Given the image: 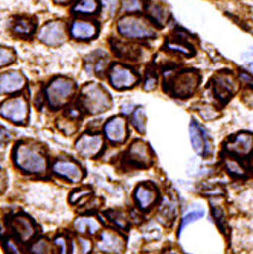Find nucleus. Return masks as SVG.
<instances>
[{
    "mask_svg": "<svg viewBox=\"0 0 253 254\" xmlns=\"http://www.w3.org/2000/svg\"><path fill=\"white\" fill-rule=\"evenodd\" d=\"M54 174L72 181V183H80L84 178V171L83 168L72 160H57L52 165Z\"/></svg>",
    "mask_w": 253,
    "mask_h": 254,
    "instance_id": "4468645a",
    "label": "nucleus"
},
{
    "mask_svg": "<svg viewBox=\"0 0 253 254\" xmlns=\"http://www.w3.org/2000/svg\"><path fill=\"white\" fill-rule=\"evenodd\" d=\"M177 216V202L172 198H165L162 205H160V210L157 215V219L162 222L164 225H171Z\"/></svg>",
    "mask_w": 253,
    "mask_h": 254,
    "instance_id": "5701e85b",
    "label": "nucleus"
},
{
    "mask_svg": "<svg viewBox=\"0 0 253 254\" xmlns=\"http://www.w3.org/2000/svg\"><path fill=\"white\" fill-rule=\"evenodd\" d=\"M54 245L58 248V254H67L69 253V244H67V238L64 235H60L55 238Z\"/></svg>",
    "mask_w": 253,
    "mask_h": 254,
    "instance_id": "4c0bfd02",
    "label": "nucleus"
},
{
    "mask_svg": "<svg viewBox=\"0 0 253 254\" xmlns=\"http://www.w3.org/2000/svg\"><path fill=\"white\" fill-rule=\"evenodd\" d=\"M104 134L113 143H124L127 140V122L122 116H114L104 125Z\"/></svg>",
    "mask_w": 253,
    "mask_h": 254,
    "instance_id": "dca6fc26",
    "label": "nucleus"
},
{
    "mask_svg": "<svg viewBox=\"0 0 253 254\" xmlns=\"http://www.w3.org/2000/svg\"><path fill=\"white\" fill-rule=\"evenodd\" d=\"M128 160L133 165L139 166V168H148L153 165L154 154L145 142L136 140V142H133V145L128 149Z\"/></svg>",
    "mask_w": 253,
    "mask_h": 254,
    "instance_id": "9b49d317",
    "label": "nucleus"
},
{
    "mask_svg": "<svg viewBox=\"0 0 253 254\" xmlns=\"http://www.w3.org/2000/svg\"><path fill=\"white\" fill-rule=\"evenodd\" d=\"M118 31L133 40H147L156 37V29L153 21L139 15H125L118 21Z\"/></svg>",
    "mask_w": 253,
    "mask_h": 254,
    "instance_id": "20e7f679",
    "label": "nucleus"
},
{
    "mask_svg": "<svg viewBox=\"0 0 253 254\" xmlns=\"http://www.w3.org/2000/svg\"><path fill=\"white\" fill-rule=\"evenodd\" d=\"M102 148H104V138L99 134H83L75 143V149L78 155H81L83 158L96 157L102 151Z\"/></svg>",
    "mask_w": 253,
    "mask_h": 254,
    "instance_id": "1a4fd4ad",
    "label": "nucleus"
},
{
    "mask_svg": "<svg viewBox=\"0 0 253 254\" xmlns=\"http://www.w3.org/2000/svg\"><path fill=\"white\" fill-rule=\"evenodd\" d=\"M125 238L121 233L114 232V230H104L98 241V248L105 253L122 254L125 251Z\"/></svg>",
    "mask_w": 253,
    "mask_h": 254,
    "instance_id": "f8f14e48",
    "label": "nucleus"
},
{
    "mask_svg": "<svg viewBox=\"0 0 253 254\" xmlns=\"http://www.w3.org/2000/svg\"><path fill=\"white\" fill-rule=\"evenodd\" d=\"M134 199L141 210H148L157 201V189L150 183H142L134 190Z\"/></svg>",
    "mask_w": 253,
    "mask_h": 254,
    "instance_id": "6ab92c4d",
    "label": "nucleus"
},
{
    "mask_svg": "<svg viewBox=\"0 0 253 254\" xmlns=\"http://www.w3.org/2000/svg\"><path fill=\"white\" fill-rule=\"evenodd\" d=\"M212 88H214V96L224 104L237 91V81L231 72H220L212 78Z\"/></svg>",
    "mask_w": 253,
    "mask_h": 254,
    "instance_id": "6e6552de",
    "label": "nucleus"
},
{
    "mask_svg": "<svg viewBox=\"0 0 253 254\" xmlns=\"http://www.w3.org/2000/svg\"><path fill=\"white\" fill-rule=\"evenodd\" d=\"M200 85V75L197 70L172 72L165 70V91L174 98L188 99L191 98Z\"/></svg>",
    "mask_w": 253,
    "mask_h": 254,
    "instance_id": "f257e3e1",
    "label": "nucleus"
},
{
    "mask_svg": "<svg viewBox=\"0 0 253 254\" xmlns=\"http://www.w3.org/2000/svg\"><path fill=\"white\" fill-rule=\"evenodd\" d=\"M6 186H8V177H6L5 171L0 168V193L5 192Z\"/></svg>",
    "mask_w": 253,
    "mask_h": 254,
    "instance_id": "a19ab883",
    "label": "nucleus"
},
{
    "mask_svg": "<svg viewBox=\"0 0 253 254\" xmlns=\"http://www.w3.org/2000/svg\"><path fill=\"white\" fill-rule=\"evenodd\" d=\"M223 163H224L226 171L231 174V175H234V177H244L246 175V169L240 163V160H237L234 157H226L223 160Z\"/></svg>",
    "mask_w": 253,
    "mask_h": 254,
    "instance_id": "cd10ccee",
    "label": "nucleus"
},
{
    "mask_svg": "<svg viewBox=\"0 0 253 254\" xmlns=\"http://www.w3.org/2000/svg\"><path fill=\"white\" fill-rule=\"evenodd\" d=\"M55 3H58V5H64V3H67V2H71V0H54Z\"/></svg>",
    "mask_w": 253,
    "mask_h": 254,
    "instance_id": "49530a36",
    "label": "nucleus"
},
{
    "mask_svg": "<svg viewBox=\"0 0 253 254\" xmlns=\"http://www.w3.org/2000/svg\"><path fill=\"white\" fill-rule=\"evenodd\" d=\"M91 193H93V190H91L90 188H83V189H80V190H77V192H74V193L71 195V198H69V202H71V204H75L80 198L88 196V195H91Z\"/></svg>",
    "mask_w": 253,
    "mask_h": 254,
    "instance_id": "ea45409f",
    "label": "nucleus"
},
{
    "mask_svg": "<svg viewBox=\"0 0 253 254\" xmlns=\"http://www.w3.org/2000/svg\"><path fill=\"white\" fill-rule=\"evenodd\" d=\"M145 8L147 6H145L144 0H121V11L122 12L136 14V12H142Z\"/></svg>",
    "mask_w": 253,
    "mask_h": 254,
    "instance_id": "473e14b6",
    "label": "nucleus"
},
{
    "mask_svg": "<svg viewBox=\"0 0 253 254\" xmlns=\"http://www.w3.org/2000/svg\"><path fill=\"white\" fill-rule=\"evenodd\" d=\"M156 84H157V78H156V75H154V72L151 70V68H148L147 78H145V82H144V90L151 91V90L156 88Z\"/></svg>",
    "mask_w": 253,
    "mask_h": 254,
    "instance_id": "58836bf2",
    "label": "nucleus"
},
{
    "mask_svg": "<svg viewBox=\"0 0 253 254\" xmlns=\"http://www.w3.org/2000/svg\"><path fill=\"white\" fill-rule=\"evenodd\" d=\"M111 46H113V51L118 57L125 58V60H137L141 55L139 52V46H133V44H127L122 41H116V40H111Z\"/></svg>",
    "mask_w": 253,
    "mask_h": 254,
    "instance_id": "393cba45",
    "label": "nucleus"
},
{
    "mask_svg": "<svg viewBox=\"0 0 253 254\" xmlns=\"http://www.w3.org/2000/svg\"><path fill=\"white\" fill-rule=\"evenodd\" d=\"M6 140H9V135H8V132L2 127H0V143H3Z\"/></svg>",
    "mask_w": 253,
    "mask_h": 254,
    "instance_id": "37998d69",
    "label": "nucleus"
},
{
    "mask_svg": "<svg viewBox=\"0 0 253 254\" xmlns=\"http://www.w3.org/2000/svg\"><path fill=\"white\" fill-rule=\"evenodd\" d=\"M35 28H37L35 20L34 18H28V17L17 18L12 23V32L15 35H20V37H31L34 34Z\"/></svg>",
    "mask_w": 253,
    "mask_h": 254,
    "instance_id": "a878e982",
    "label": "nucleus"
},
{
    "mask_svg": "<svg viewBox=\"0 0 253 254\" xmlns=\"http://www.w3.org/2000/svg\"><path fill=\"white\" fill-rule=\"evenodd\" d=\"M246 68H247V70H250V72L253 73V61H252V63H247V64H246Z\"/></svg>",
    "mask_w": 253,
    "mask_h": 254,
    "instance_id": "a18cd8bd",
    "label": "nucleus"
},
{
    "mask_svg": "<svg viewBox=\"0 0 253 254\" xmlns=\"http://www.w3.org/2000/svg\"><path fill=\"white\" fill-rule=\"evenodd\" d=\"M15 52L11 48H5V46H0V67L9 65L15 61Z\"/></svg>",
    "mask_w": 253,
    "mask_h": 254,
    "instance_id": "f704fd0d",
    "label": "nucleus"
},
{
    "mask_svg": "<svg viewBox=\"0 0 253 254\" xmlns=\"http://www.w3.org/2000/svg\"><path fill=\"white\" fill-rule=\"evenodd\" d=\"M165 48L169 49V51H174V52H180L183 55H186V57H192L195 54L194 48L186 43H183V41H175V40H169L167 44H165Z\"/></svg>",
    "mask_w": 253,
    "mask_h": 254,
    "instance_id": "7c9ffc66",
    "label": "nucleus"
},
{
    "mask_svg": "<svg viewBox=\"0 0 253 254\" xmlns=\"http://www.w3.org/2000/svg\"><path fill=\"white\" fill-rule=\"evenodd\" d=\"M15 166L26 174H44L48 169V160L38 146L18 143L12 152Z\"/></svg>",
    "mask_w": 253,
    "mask_h": 254,
    "instance_id": "f03ea898",
    "label": "nucleus"
},
{
    "mask_svg": "<svg viewBox=\"0 0 253 254\" xmlns=\"http://www.w3.org/2000/svg\"><path fill=\"white\" fill-rule=\"evenodd\" d=\"M72 254H88L91 250V242L85 238H74L72 239V245H71Z\"/></svg>",
    "mask_w": 253,
    "mask_h": 254,
    "instance_id": "2f4dec72",
    "label": "nucleus"
},
{
    "mask_svg": "<svg viewBox=\"0 0 253 254\" xmlns=\"http://www.w3.org/2000/svg\"><path fill=\"white\" fill-rule=\"evenodd\" d=\"M26 87V78L20 72L0 73V95H11Z\"/></svg>",
    "mask_w": 253,
    "mask_h": 254,
    "instance_id": "f3484780",
    "label": "nucleus"
},
{
    "mask_svg": "<svg viewBox=\"0 0 253 254\" xmlns=\"http://www.w3.org/2000/svg\"><path fill=\"white\" fill-rule=\"evenodd\" d=\"M240 79H241L243 82H246L247 85H252V87H253V76H250L249 73L240 72Z\"/></svg>",
    "mask_w": 253,
    "mask_h": 254,
    "instance_id": "79ce46f5",
    "label": "nucleus"
},
{
    "mask_svg": "<svg viewBox=\"0 0 253 254\" xmlns=\"http://www.w3.org/2000/svg\"><path fill=\"white\" fill-rule=\"evenodd\" d=\"M31 254H54L52 244H49V241L46 239H38L35 244H32Z\"/></svg>",
    "mask_w": 253,
    "mask_h": 254,
    "instance_id": "72a5a7b5",
    "label": "nucleus"
},
{
    "mask_svg": "<svg viewBox=\"0 0 253 254\" xmlns=\"http://www.w3.org/2000/svg\"><path fill=\"white\" fill-rule=\"evenodd\" d=\"M227 152L235 155H247L253 149V135L250 132H237L224 143Z\"/></svg>",
    "mask_w": 253,
    "mask_h": 254,
    "instance_id": "ddd939ff",
    "label": "nucleus"
},
{
    "mask_svg": "<svg viewBox=\"0 0 253 254\" xmlns=\"http://www.w3.org/2000/svg\"><path fill=\"white\" fill-rule=\"evenodd\" d=\"M0 116L14 124L25 125L29 118V104L26 98L17 96V98L3 101L0 104Z\"/></svg>",
    "mask_w": 253,
    "mask_h": 254,
    "instance_id": "423d86ee",
    "label": "nucleus"
},
{
    "mask_svg": "<svg viewBox=\"0 0 253 254\" xmlns=\"http://www.w3.org/2000/svg\"><path fill=\"white\" fill-rule=\"evenodd\" d=\"M105 215L110 218V221H111L113 224H116L119 228H124V230L128 228L130 216H128L127 212H124V210H110V212H107Z\"/></svg>",
    "mask_w": 253,
    "mask_h": 254,
    "instance_id": "c756f323",
    "label": "nucleus"
},
{
    "mask_svg": "<svg viewBox=\"0 0 253 254\" xmlns=\"http://www.w3.org/2000/svg\"><path fill=\"white\" fill-rule=\"evenodd\" d=\"M189 137H191V143H192V148L197 154L203 155L208 151V140H206V135H204V131L198 127V124L195 122H191L189 125Z\"/></svg>",
    "mask_w": 253,
    "mask_h": 254,
    "instance_id": "4be33fe9",
    "label": "nucleus"
},
{
    "mask_svg": "<svg viewBox=\"0 0 253 254\" xmlns=\"http://www.w3.org/2000/svg\"><path fill=\"white\" fill-rule=\"evenodd\" d=\"M3 247H5L6 254H23L21 248L17 245V242H15L11 236L3 238Z\"/></svg>",
    "mask_w": 253,
    "mask_h": 254,
    "instance_id": "e433bc0d",
    "label": "nucleus"
},
{
    "mask_svg": "<svg viewBox=\"0 0 253 254\" xmlns=\"http://www.w3.org/2000/svg\"><path fill=\"white\" fill-rule=\"evenodd\" d=\"M98 11H99V0H78L72 8L74 14H84V15L98 14Z\"/></svg>",
    "mask_w": 253,
    "mask_h": 254,
    "instance_id": "bb28decb",
    "label": "nucleus"
},
{
    "mask_svg": "<svg viewBox=\"0 0 253 254\" xmlns=\"http://www.w3.org/2000/svg\"><path fill=\"white\" fill-rule=\"evenodd\" d=\"M44 93H46V101H48L51 108L54 110L61 108L72 99L75 93V82L64 76L54 78L48 84V87H46Z\"/></svg>",
    "mask_w": 253,
    "mask_h": 254,
    "instance_id": "39448f33",
    "label": "nucleus"
},
{
    "mask_svg": "<svg viewBox=\"0 0 253 254\" xmlns=\"http://www.w3.org/2000/svg\"><path fill=\"white\" fill-rule=\"evenodd\" d=\"M108 64H110V61H108L107 55L102 54V52H95V54H91L88 58H85V68H87V72L95 73L98 76H102L105 73Z\"/></svg>",
    "mask_w": 253,
    "mask_h": 254,
    "instance_id": "412c9836",
    "label": "nucleus"
},
{
    "mask_svg": "<svg viewBox=\"0 0 253 254\" xmlns=\"http://www.w3.org/2000/svg\"><path fill=\"white\" fill-rule=\"evenodd\" d=\"M145 9H147V12H148L153 23H156V25H159V26H165L167 25V21L169 18V12L164 5H160V3L153 2V0H151V2H148Z\"/></svg>",
    "mask_w": 253,
    "mask_h": 254,
    "instance_id": "b1692460",
    "label": "nucleus"
},
{
    "mask_svg": "<svg viewBox=\"0 0 253 254\" xmlns=\"http://www.w3.org/2000/svg\"><path fill=\"white\" fill-rule=\"evenodd\" d=\"M104 3H107V5H108L110 12H113V11H114V8H116V0H104Z\"/></svg>",
    "mask_w": 253,
    "mask_h": 254,
    "instance_id": "c03bdc74",
    "label": "nucleus"
},
{
    "mask_svg": "<svg viewBox=\"0 0 253 254\" xmlns=\"http://www.w3.org/2000/svg\"><path fill=\"white\" fill-rule=\"evenodd\" d=\"M108 79L116 90H128L137 84L139 76L124 64H113L108 72Z\"/></svg>",
    "mask_w": 253,
    "mask_h": 254,
    "instance_id": "0eeeda50",
    "label": "nucleus"
},
{
    "mask_svg": "<svg viewBox=\"0 0 253 254\" xmlns=\"http://www.w3.org/2000/svg\"><path fill=\"white\" fill-rule=\"evenodd\" d=\"M80 105L88 114H101L110 110L111 98L101 84L88 82L80 91Z\"/></svg>",
    "mask_w": 253,
    "mask_h": 254,
    "instance_id": "7ed1b4c3",
    "label": "nucleus"
},
{
    "mask_svg": "<svg viewBox=\"0 0 253 254\" xmlns=\"http://www.w3.org/2000/svg\"><path fill=\"white\" fill-rule=\"evenodd\" d=\"M145 121H147L145 110L142 107H137L134 110V113H133V116H131V124L141 134H145V129H147V122Z\"/></svg>",
    "mask_w": 253,
    "mask_h": 254,
    "instance_id": "c85d7f7f",
    "label": "nucleus"
},
{
    "mask_svg": "<svg viewBox=\"0 0 253 254\" xmlns=\"http://www.w3.org/2000/svg\"><path fill=\"white\" fill-rule=\"evenodd\" d=\"M74 228L78 235H96L102 228V224L95 216H81L75 219Z\"/></svg>",
    "mask_w": 253,
    "mask_h": 254,
    "instance_id": "aec40b11",
    "label": "nucleus"
},
{
    "mask_svg": "<svg viewBox=\"0 0 253 254\" xmlns=\"http://www.w3.org/2000/svg\"><path fill=\"white\" fill-rule=\"evenodd\" d=\"M38 40L48 46H61L66 41V26L60 20L49 21L40 29Z\"/></svg>",
    "mask_w": 253,
    "mask_h": 254,
    "instance_id": "9d476101",
    "label": "nucleus"
},
{
    "mask_svg": "<svg viewBox=\"0 0 253 254\" xmlns=\"http://www.w3.org/2000/svg\"><path fill=\"white\" fill-rule=\"evenodd\" d=\"M99 32V28L93 21H85V20H75L71 25V35L75 40L87 41L91 38H96Z\"/></svg>",
    "mask_w": 253,
    "mask_h": 254,
    "instance_id": "a211bd4d",
    "label": "nucleus"
},
{
    "mask_svg": "<svg viewBox=\"0 0 253 254\" xmlns=\"http://www.w3.org/2000/svg\"><path fill=\"white\" fill-rule=\"evenodd\" d=\"M11 228L17 235V238L23 242H29L37 233V228H35L32 219L26 215H21V213L15 215L11 219Z\"/></svg>",
    "mask_w": 253,
    "mask_h": 254,
    "instance_id": "2eb2a0df",
    "label": "nucleus"
},
{
    "mask_svg": "<svg viewBox=\"0 0 253 254\" xmlns=\"http://www.w3.org/2000/svg\"><path fill=\"white\" fill-rule=\"evenodd\" d=\"M252 169H253V158H252Z\"/></svg>",
    "mask_w": 253,
    "mask_h": 254,
    "instance_id": "de8ad7c7",
    "label": "nucleus"
},
{
    "mask_svg": "<svg viewBox=\"0 0 253 254\" xmlns=\"http://www.w3.org/2000/svg\"><path fill=\"white\" fill-rule=\"evenodd\" d=\"M203 210L201 209H192L188 215H185V218H183V221H181V230L185 228L186 225H189L191 222H194V221H197V219H201L203 218Z\"/></svg>",
    "mask_w": 253,
    "mask_h": 254,
    "instance_id": "c9c22d12",
    "label": "nucleus"
}]
</instances>
